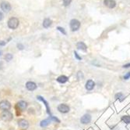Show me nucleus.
Segmentation results:
<instances>
[{"mask_svg": "<svg viewBox=\"0 0 130 130\" xmlns=\"http://www.w3.org/2000/svg\"><path fill=\"white\" fill-rule=\"evenodd\" d=\"M0 118L4 121H11L13 119V114L9 110H3L0 114Z\"/></svg>", "mask_w": 130, "mask_h": 130, "instance_id": "obj_1", "label": "nucleus"}, {"mask_svg": "<svg viewBox=\"0 0 130 130\" xmlns=\"http://www.w3.org/2000/svg\"><path fill=\"white\" fill-rule=\"evenodd\" d=\"M19 24H20V21H19V19H18V18H16V17H11L10 19L8 20L7 25H8L9 28L14 30V29H16L18 28Z\"/></svg>", "mask_w": 130, "mask_h": 130, "instance_id": "obj_2", "label": "nucleus"}, {"mask_svg": "<svg viewBox=\"0 0 130 130\" xmlns=\"http://www.w3.org/2000/svg\"><path fill=\"white\" fill-rule=\"evenodd\" d=\"M69 27H70V29H71V31H76L79 30L80 28V22L76 19H73L70 20Z\"/></svg>", "mask_w": 130, "mask_h": 130, "instance_id": "obj_3", "label": "nucleus"}, {"mask_svg": "<svg viewBox=\"0 0 130 130\" xmlns=\"http://www.w3.org/2000/svg\"><path fill=\"white\" fill-rule=\"evenodd\" d=\"M27 103L24 101V100H20V101L17 102L16 104V109L17 111H20V112H22V111H24L27 110Z\"/></svg>", "mask_w": 130, "mask_h": 130, "instance_id": "obj_4", "label": "nucleus"}, {"mask_svg": "<svg viewBox=\"0 0 130 130\" xmlns=\"http://www.w3.org/2000/svg\"><path fill=\"white\" fill-rule=\"evenodd\" d=\"M57 110L62 114H67L69 112L70 107L67 104H65V103H60L57 107Z\"/></svg>", "mask_w": 130, "mask_h": 130, "instance_id": "obj_5", "label": "nucleus"}, {"mask_svg": "<svg viewBox=\"0 0 130 130\" xmlns=\"http://www.w3.org/2000/svg\"><path fill=\"white\" fill-rule=\"evenodd\" d=\"M37 99H38V100H40V101H41L44 106H45L46 107V111H47V114L49 115V116H51V108H50V107H49V103H48V102L47 101V100L44 99L43 96H37Z\"/></svg>", "mask_w": 130, "mask_h": 130, "instance_id": "obj_6", "label": "nucleus"}, {"mask_svg": "<svg viewBox=\"0 0 130 130\" xmlns=\"http://www.w3.org/2000/svg\"><path fill=\"white\" fill-rule=\"evenodd\" d=\"M17 124L18 126L20 128H21L22 129H27L29 128V122L27 120L24 119V118H20L17 121Z\"/></svg>", "mask_w": 130, "mask_h": 130, "instance_id": "obj_7", "label": "nucleus"}, {"mask_svg": "<svg viewBox=\"0 0 130 130\" xmlns=\"http://www.w3.org/2000/svg\"><path fill=\"white\" fill-rule=\"evenodd\" d=\"M12 105H11L10 102H9L8 100H2L1 102H0V110H2V111L3 110H9Z\"/></svg>", "mask_w": 130, "mask_h": 130, "instance_id": "obj_8", "label": "nucleus"}, {"mask_svg": "<svg viewBox=\"0 0 130 130\" xmlns=\"http://www.w3.org/2000/svg\"><path fill=\"white\" fill-rule=\"evenodd\" d=\"M26 89L28 90V91H34L37 90V88H38V85H37V84L34 82V81H28L26 82Z\"/></svg>", "mask_w": 130, "mask_h": 130, "instance_id": "obj_9", "label": "nucleus"}, {"mask_svg": "<svg viewBox=\"0 0 130 130\" xmlns=\"http://www.w3.org/2000/svg\"><path fill=\"white\" fill-rule=\"evenodd\" d=\"M90 121H91V115L89 114H84L83 116H82L80 118V122L83 125L89 124Z\"/></svg>", "mask_w": 130, "mask_h": 130, "instance_id": "obj_10", "label": "nucleus"}, {"mask_svg": "<svg viewBox=\"0 0 130 130\" xmlns=\"http://www.w3.org/2000/svg\"><path fill=\"white\" fill-rule=\"evenodd\" d=\"M1 9L4 12H9L11 10V5L9 2H2L1 3Z\"/></svg>", "mask_w": 130, "mask_h": 130, "instance_id": "obj_11", "label": "nucleus"}, {"mask_svg": "<svg viewBox=\"0 0 130 130\" xmlns=\"http://www.w3.org/2000/svg\"><path fill=\"white\" fill-rule=\"evenodd\" d=\"M104 4H105V6L108 7V8H114L116 6V2L114 0H105L104 1Z\"/></svg>", "mask_w": 130, "mask_h": 130, "instance_id": "obj_12", "label": "nucleus"}, {"mask_svg": "<svg viewBox=\"0 0 130 130\" xmlns=\"http://www.w3.org/2000/svg\"><path fill=\"white\" fill-rule=\"evenodd\" d=\"M95 86V83H94V81L90 79V80H88L87 82H86V85H85V87H86V90H89V91H90L92 90L94 88Z\"/></svg>", "mask_w": 130, "mask_h": 130, "instance_id": "obj_13", "label": "nucleus"}, {"mask_svg": "<svg viewBox=\"0 0 130 130\" xmlns=\"http://www.w3.org/2000/svg\"><path fill=\"white\" fill-rule=\"evenodd\" d=\"M56 81H58V83L65 84L69 81V78L67 76H65V75H60L56 79Z\"/></svg>", "mask_w": 130, "mask_h": 130, "instance_id": "obj_14", "label": "nucleus"}, {"mask_svg": "<svg viewBox=\"0 0 130 130\" xmlns=\"http://www.w3.org/2000/svg\"><path fill=\"white\" fill-rule=\"evenodd\" d=\"M51 122V119L49 118H46V119H44V120H42L40 122V126L41 128H45V127H47V126H48L50 125Z\"/></svg>", "mask_w": 130, "mask_h": 130, "instance_id": "obj_15", "label": "nucleus"}, {"mask_svg": "<svg viewBox=\"0 0 130 130\" xmlns=\"http://www.w3.org/2000/svg\"><path fill=\"white\" fill-rule=\"evenodd\" d=\"M76 47L78 50H83V51H87V45L83 42H79L76 43Z\"/></svg>", "mask_w": 130, "mask_h": 130, "instance_id": "obj_16", "label": "nucleus"}, {"mask_svg": "<svg viewBox=\"0 0 130 130\" xmlns=\"http://www.w3.org/2000/svg\"><path fill=\"white\" fill-rule=\"evenodd\" d=\"M51 24H52V20L49 18H45L43 21V27L44 28H48L51 25Z\"/></svg>", "mask_w": 130, "mask_h": 130, "instance_id": "obj_17", "label": "nucleus"}, {"mask_svg": "<svg viewBox=\"0 0 130 130\" xmlns=\"http://www.w3.org/2000/svg\"><path fill=\"white\" fill-rule=\"evenodd\" d=\"M13 55L12 53H6L4 57L5 60L7 61V62H10L13 60Z\"/></svg>", "mask_w": 130, "mask_h": 130, "instance_id": "obj_18", "label": "nucleus"}, {"mask_svg": "<svg viewBox=\"0 0 130 130\" xmlns=\"http://www.w3.org/2000/svg\"><path fill=\"white\" fill-rule=\"evenodd\" d=\"M115 99L116 100H119L120 101H123L125 99V96L122 93V92H118L115 95Z\"/></svg>", "mask_w": 130, "mask_h": 130, "instance_id": "obj_19", "label": "nucleus"}, {"mask_svg": "<svg viewBox=\"0 0 130 130\" xmlns=\"http://www.w3.org/2000/svg\"><path fill=\"white\" fill-rule=\"evenodd\" d=\"M84 78V75H83V73L81 71V70H80V71H78L76 73V79L80 81V80H83Z\"/></svg>", "mask_w": 130, "mask_h": 130, "instance_id": "obj_20", "label": "nucleus"}, {"mask_svg": "<svg viewBox=\"0 0 130 130\" xmlns=\"http://www.w3.org/2000/svg\"><path fill=\"white\" fill-rule=\"evenodd\" d=\"M122 121H123L126 124H130V117L129 116H127V115H125V116H123L122 118Z\"/></svg>", "mask_w": 130, "mask_h": 130, "instance_id": "obj_21", "label": "nucleus"}, {"mask_svg": "<svg viewBox=\"0 0 130 130\" xmlns=\"http://www.w3.org/2000/svg\"><path fill=\"white\" fill-rule=\"evenodd\" d=\"M51 119V121H55V122H57V123H60V120L58 119V118H56L55 116H52V115H51V116L48 117Z\"/></svg>", "mask_w": 130, "mask_h": 130, "instance_id": "obj_22", "label": "nucleus"}, {"mask_svg": "<svg viewBox=\"0 0 130 130\" xmlns=\"http://www.w3.org/2000/svg\"><path fill=\"white\" fill-rule=\"evenodd\" d=\"M71 2H72V0H63V5L65 6H68L70 5Z\"/></svg>", "mask_w": 130, "mask_h": 130, "instance_id": "obj_23", "label": "nucleus"}, {"mask_svg": "<svg viewBox=\"0 0 130 130\" xmlns=\"http://www.w3.org/2000/svg\"><path fill=\"white\" fill-rule=\"evenodd\" d=\"M57 30L59 31L60 32H62L63 35H66V31H65V29L63 28H61V27H58L57 28Z\"/></svg>", "mask_w": 130, "mask_h": 130, "instance_id": "obj_24", "label": "nucleus"}, {"mask_svg": "<svg viewBox=\"0 0 130 130\" xmlns=\"http://www.w3.org/2000/svg\"><path fill=\"white\" fill-rule=\"evenodd\" d=\"M16 46H17L18 50H24V46L22 43H18L17 45H16Z\"/></svg>", "mask_w": 130, "mask_h": 130, "instance_id": "obj_25", "label": "nucleus"}, {"mask_svg": "<svg viewBox=\"0 0 130 130\" xmlns=\"http://www.w3.org/2000/svg\"><path fill=\"white\" fill-rule=\"evenodd\" d=\"M74 56H75V57L78 60H82V57H80V56H79V54H78V53H76V51L74 52Z\"/></svg>", "mask_w": 130, "mask_h": 130, "instance_id": "obj_26", "label": "nucleus"}, {"mask_svg": "<svg viewBox=\"0 0 130 130\" xmlns=\"http://www.w3.org/2000/svg\"><path fill=\"white\" fill-rule=\"evenodd\" d=\"M130 78V71L129 72H128L126 75H125V76H124V79L125 80H128Z\"/></svg>", "mask_w": 130, "mask_h": 130, "instance_id": "obj_27", "label": "nucleus"}, {"mask_svg": "<svg viewBox=\"0 0 130 130\" xmlns=\"http://www.w3.org/2000/svg\"><path fill=\"white\" fill-rule=\"evenodd\" d=\"M6 44V42H5V41H0V46H5Z\"/></svg>", "mask_w": 130, "mask_h": 130, "instance_id": "obj_28", "label": "nucleus"}, {"mask_svg": "<svg viewBox=\"0 0 130 130\" xmlns=\"http://www.w3.org/2000/svg\"><path fill=\"white\" fill-rule=\"evenodd\" d=\"M123 68H130V63H129V64H125L123 66Z\"/></svg>", "mask_w": 130, "mask_h": 130, "instance_id": "obj_29", "label": "nucleus"}, {"mask_svg": "<svg viewBox=\"0 0 130 130\" xmlns=\"http://www.w3.org/2000/svg\"><path fill=\"white\" fill-rule=\"evenodd\" d=\"M2 19H3V13L0 11V21H1Z\"/></svg>", "mask_w": 130, "mask_h": 130, "instance_id": "obj_30", "label": "nucleus"}]
</instances>
